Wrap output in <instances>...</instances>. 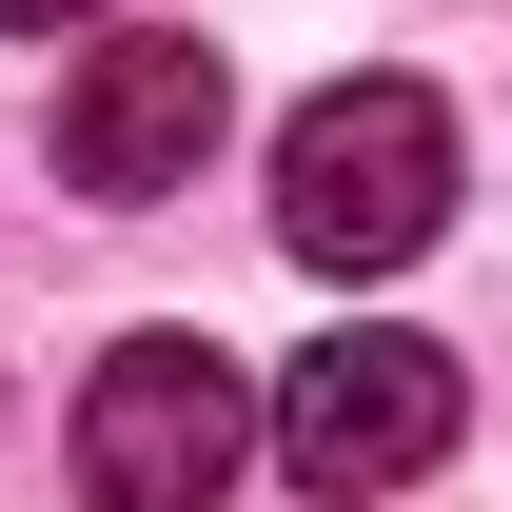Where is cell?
<instances>
[{
  "mask_svg": "<svg viewBox=\"0 0 512 512\" xmlns=\"http://www.w3.org/2000/svg\"><path fill=\"white\" fill-rule=\"evenodd\" d=\"M237 453H256V394L217 335H119L79 375V493L99 512H197V493H237Z\"/></svg>",
  "mask_w": 512,
  "mask_h": 512,
  "instance_id": "3957f363",
  "label": "cell"
},
{
  "mask_svg": "<svg viewBox=\"0 0 512 512\" xmlns=\"http://www.w3.org/2000/svg\"><path fill=\"white\" fill-rule=\"evenodd\" d=\"M453 414H473V394H453V355L434 335H316V355H296V375L256 394V453H276V473H296V493H414V473H434L453 453Z\"/></svg>",
  "mask_w": 512,
  "mask_h": 512,
  "instance_id": "7a4b0ae2",
  "label": "cell"
},
{
  "mask_svg": "<svg viewBox=\"0 0 512 512\" xmlns=\"http://www.w3.org/2000/svg\"><path fill=\"white\" fill-rule=\"evenodd\" d=\"M453 237V99L434 79H316L276 119V256L296 276H394Z\"/></svg>",
  "mask_w": 512,
  "mask_h": 512,
  "instance_id": "6da1fadb",
  "label": "cell"
},
{
  "mask_svg": "<svg viewBox=\"0 0 512 512\" xmlns=\"http://www.w3.org/2000/svg\"><path fill=\"white\" fill-rule=\"evenodd\" d=\"M60 20H119V0H0V40H60Z\"/></svg>",
  "mask_w": 512,
  "mask_h": 512,
  "instance_id": "5b68a950",
  "label": "cell"
},
{
  "mask_svg": "<svg viewBox=\"0 0 512 512\" xmlns=\"http://www.w3.org/2000/svg\"><path fill=\"white\" fill-rule=\"evenodd\" d=\"M217 119H237V79H217V40H178V20H119V40H79L60 79V178L79 197H197V158H217Z\"/></svg>",
  "mask_w": 512,
  "mask_h": 512,
  "instance_id": "277c9868",
  "label": "cell"
}]
</instances>
